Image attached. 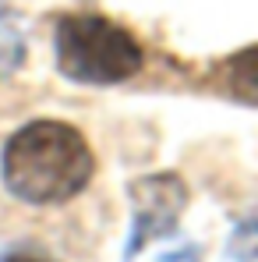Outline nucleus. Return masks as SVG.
Returning <instances> with one entry per match:
<instances>
[{"label": "nucleus", "mask_w": 258, "mask_h": 262, "mask_svg": "<svg viewBox=\"0 0 258 262\" xmlns=\"http://www.w3.org/2000/svg\"><path fill=\"white\" fill-rule=\"evenodd\" d=\"M96 174L85 135L64 121H32L18 128L0 156L4 188L29 206H57L75 199Z\"/></svg>", "instance_id": "nucleus-1"}, {"label": "nucleus", "mask_w": 258, "mask_h": 262, "mask_svg": "<svg viewBox=\"0 0 258 262\" xmlns=\"http://www.w3.org/2000/svg\"><path fill=\"white\" fill-rule=\"evenodd\" d=\"M57 71L78 85H121L142 71V46L103 14H64L53 32Z\"/></svg>", "instance_id": "nucleus-2"}, {"label": "nucleus", "mask_w": 258, "mask_h": 262, "mask_svg": "<svg viewBox=\"0 0 258 262\" xmlns=\"http://www.w3.org/2000/svg\"><path fill=\"white\" fill-rule=\"evenodd\" d=\"M216 82L237 103L258 106V46H244L233 57H226L216 71Z\"/></svg>", "instance_id": "nucleus-3"}, {"label": "nucleus", "mask_w": 258, "mask_h": 262, "mask_svg": "<svg viewBox=\"0 0 258 262\" xmlns=\"http://www.w3.org/2000/svg\"><path fill=\"white\" fill-rule=\"evenodd\" d=\"M18 60H21V39L14 36V29L0 21V75H11Z\"/></svg>", "instance_id": "nucleus-4"}, {"label": "nucleus", "mask_w": 258, "mask_h": 262, "mask_svg": "<svg viewBox=\"0 0 258 262\" xmlns=\"http://www.w3.org/2000/svg\"><path fill=\"white\" fill-rule=\"evenodd\" d=\"M230 259L258 262V227H244L237 234V241H230Z\"/></svg>", "instance_id": "nucleus-5"}, {"label": "nucleus", "mask_w": 258, "mask_h": 262, "mask_svg": "<svg viewBox=\"0 0 258 262\" xmlns=\"http://www.w3.org/2000/svg\"><path fill=\"white\" fill-rule=\"evenodd\" d=\"M0 262H50L43 255H29V252H7V255H0Z\"/></svg>", "instance_id": "nucleus-6"}]
</instances>
